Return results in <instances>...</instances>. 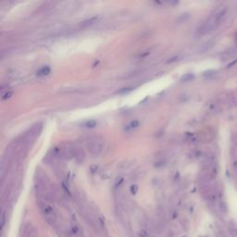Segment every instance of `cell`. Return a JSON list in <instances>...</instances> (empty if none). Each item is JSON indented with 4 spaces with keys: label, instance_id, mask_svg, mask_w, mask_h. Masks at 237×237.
<instances>
[{
    "label": "cell",
    "instance_id": "cell-1",
    "mask_svg": "<svg viewBox=\"0 0 237 237\" xmlns=\"http://www.w3.org/2000/svg\"><path fill=\"white\" fill-rule=\"evenodd\" d=\"M224 15H225V10L224 9L220 10L219 12H218L215 15H213L211 18H209L199 28V33L202 34H208V33L211 32V31H213L220 23V21L222 20Z\"/></svg>",
    "mask_w": 237,
    "mask_h": 237
},
{
    "label": "cell",
    "instance_id": "cell-2",
    "mask_svg": "<svg viewBox=\"0 0 237 237\" xmlns=\"http://www.w3.org/2000/svg\"><path fill=\"white\" fill-rule=\"evenodd\" d=\"M40 209H41V211L43 213L45 220H47L51 226L57 228L58 227V215L51 206L47 205L44 202H41Z\"/></svg>",
    "mask_w": 237,
    "mask_h": 237
},
{
    "label": "cell",
    "instance_id": "cell-3",
    "mask_svg": "<svg viewBox=\"0 0 237 237\" xmlns=\"http://www.w3.org/2000/svg\"><path fill=\"white\" fill-rule=\"evenodd\" d=\"M87 147H88L89 151L91 152V154H93L95 156H98L103 149V144L100 141L94 140V141H91L87 144Z\"/></svg>",
    "mask_w": 237,
    "mask_h": 237
},
{
    "label": "cell",
    "instance_id": "cell-4",
    "mask_svg": "<svg viewBox=\"0 0 237 237\" xmlns=\"http://www.w3.org/2000/svg\"><path fill=\"white\" fill-rule=\"evenodd\" d=\"M228 232L232 237H237V223L233 219L228 222Z\"/></svg>",
    "mask_w": 237,
    "mask_h": 237
},
{
    "label": "cell",
    "instance_id": "cell-5",
    "mask_svg": "<svg viewBox=\"0 0 237 237\" xmlns=\"http://www.w3.org/2000/svg\"><path fill=\"white\" fill-rule=\"evenodd\" d=\"M72 156H74V158L78 162H82L83 158H85V152L79 147H75L72 150Z\"/></svg>",
    "mask_w": 237,
    "mask_h": 237
},
{
    "label": "cell",
    "instance_id": "cell-6",
    "mask_svg": "<svg viewBox=\"0 0 237 237\" xmlns=\"http://www.w3.org/2000/svg\"><path fill=\"white\" fill-rule=\"evenodd\" d=\"M138 126H139V121L138 120H133V121L131 122V123H129L128 125L125 126L124 131H126V132L133 131V129H136Z\"/></svg>",
    "mask_w": 237,
    "mask_h": 237
},
{
    "label": "cell",
    "instance_id": "cell-7",
    "mask_svg": "<svg viewBox=\"0 0 237 237\" xmlns=\"http://www.w3.org/2000/svg\"><path fill=\"white\" fill-rule=\"evenodd\" d=\"M50 68L48 66H44L42 67L39 71H37V75L38 76H45V75H48L50 73Z\"/></svg>",
    "mask_w": 237,
    "mask_h": 237
},
{
    "label": "cell",
    "instance_id": "cell-8",
    "mask_svg": "<svg viewBox=\"0 0 237 237\" xmlns=\"http://www.w3.org/2000/svg\"><path fill=\"white\" fill-rule=\"evenodd\" d=\"M194 74H192V73H187V74H185V75H183L182 77V79H181V81L182 82H189V81H191V80H193L194 79Z\"/></svg>",
    "mask_w": 237,
    "mask_h": 237
},
{
    "label": "cell",
    "instance_id": "cell-9",
    "mask_svg": "<svg viewBox=\"0 0 237 237\" xmlns=\"http://www.w3.org/2000/svg\"><path fill=\"white\" fill-rule=\"evenodd\" d=\"M96 20V17H94V18L90 19V20H85V21H83L82 23V25L83 27H86V26H88V25L93 24Z\"/></svg>",
    "mask_w": 237,
    "mask_h": 237
},
{
    "label": "cell",
    "instance_id": "cell-10",
    "mask_svg": "<svg viewBox=\"0 0 237 237\" xmlns=\"http://www.w3.org/2000/svg\"><path fill=\"white\" fill-rule=\"evenodd\" d=\"M96 124H97V122H96V120H89V121L86 122V123H85V127H87V128H94V127L96 126Z\"/></svg>",
    "mask_w": 237,
    "mask_h": 237
},
{
    "label": "cell",
    "instance_id": "cell-11",
    "mask_svg": "<svg viewBox=\"0 0 237 237\" xmlns=\"http://www.w3.org/2000/svg\"><path fill=\"white\" fill-rule=\"evenodd\" d=\"M137 190H138V187H137V185H135V184L131 187V191H132L133 194H135L137 192Z\"/></svg>",
    "mask_w": 237,
    "mask_h": 237
}]
</instances>
